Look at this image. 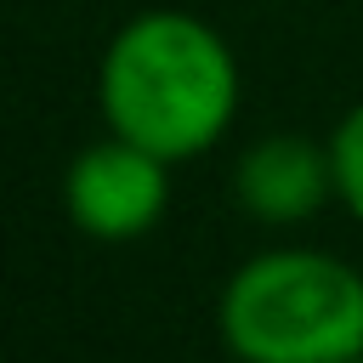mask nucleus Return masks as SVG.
Listing matches in <instances>:
<instances>
[{
	"instance_id": "1",
	"label": "nucleus",
	"mask_w": 363,
	"mask_h": 363,
	"mask_svg": "<svg viewBox=\"0 0 363 363\" xmlns=\"http://www.w3.org/2000/svg\"><path fill=\"white\" fill-rule=\"evenodd\" d=\"M96 96L113 136L159 159H193L216 147L238 113V62L210 23L142 11L108 40Z\"/></svg>"
},
{
	"instance_id": "2",
	"label": "nucleus",
	"mask_w": 363,
	"mask_h": 363,
	"mask_svg": "<svg viewBox=\"0 0 363 363\" xmlns=\"http://www.w3.org/2000/svg\"><path fill=\"white\" fill-rule=\"evenodd\" d=\"M216 323L238 363H352L363 272L323 250H261L227 278Z\"/></svg>"
},
{
	"instance_id": "3",
	"label": "nucleus",
	"mask_w": 363,
	"mask_h": 363,
	"mask_svg": "<svg viewBox=\"0 0 363 363\" xmlns=\"http://www.w3.org/2000/svg\"><path fill=\"white\" fill-rule=\"evenodd\" d=\"M164 164L159 153L125 142V136H108L96 147H85L68 176H62V204H68V221L102 244H125V238H142L164 204H170V182H164Z\"/></svg>"
},
{
	"instance_id": "4",
	"label": "nucleus",
	"mask_w": 363,
	"mask_h": 363,
	"mask_svg": "<svg viewBox=\"0 0 363 363\" xmlns=\"http://www.w3.org/2000/svg\"><path fill=\"white\" fill-rule=\"evenodd\" d=\"M335 193V164H329V142L318 147L301 130H278L261 136L238 153L233 164V199L244 204V216L267 221V227H295L306 216H318V204Z\"/></svg>"
},
{
	"instance_id": "5",
	"label": "nucleus",
	"mask_w": 363,
	"mask_h": 363,
	"mask_svg": "<svg viewBox=\"0 0 363 363\" xmlns=\"http://www.w3.org/2000/svg\"><path fill=\"white\" fill-rule=\"evenodd\" d=\"M329 164H335V199L363 216V102L346 108V119L329 130Z\"/></svg>"
},
{
	"instance_id": "6",
	"label": "nucleus",
	"mask_w": 363,
	"mask_h": 363,
	"mask_svg": "<svg viewBox=\"0 0 363 363\" xmlns=\"http://www.w3.org/2000/svg\"><path fill=\"white\" fill-rule=\"evenodd\" d=\"M352 363H363V352H357V357H352Z\"/></svg>"
}]
</instances>
